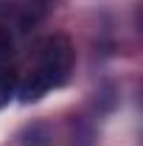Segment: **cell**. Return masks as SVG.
I'll return each instance as SVG.
<instances>
[{
	"mask_svg": "<svg viewBox=\"0 0 143 146\" xmlns=\"http://www.w3.org/2000/svg\"><path fill=\"white\" fill-rule=\"evenodd\" d=\"M17 87H20V76L17 70H11V68H3L0 70V110L6 107L14 96H17Z\"/></svg>",
	"mask_w": 143,
	"mask_h": 146,
	"instance_id": "7a4b0ae2",
	"label": "cell"
},
{
	"mask_svg": "<svg viewBox=\"0 0 143 146\" xmlns=\"http://www.w3.org/2000/svg\"><path fill=\"white\" fill-rule=\"evenodd\" d=\"M11 51H14V39H11V34H9L6 28H0V65L9 62Z\"/></svg>",
	"mask_w": 143,
	"mask_h": 146,
	"instance_id": "3957f363",
	"label": "cell"
},
{
	"mask_svg": "<svg viewBox=\"0 0 143 146\" xmlns=\"http://www.w3.org/2000/svg\"><path fill=\"white\" fill-rule=\"evenodd\" d=\"M73 45L68 36L56 34L48 36L39 48V65L28 73V79L17 87V96L23 104H34L54 87H62L68 82V73L73 68Z\"/></svg>",
	"mask_w": 143,
	"mask_h": 146,
	"instance_id": "6da1fadb",
	"label": "cell"
}]
</instances>
